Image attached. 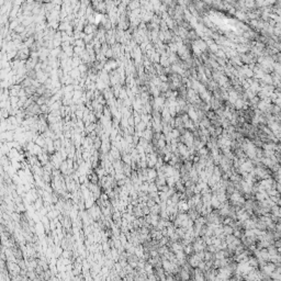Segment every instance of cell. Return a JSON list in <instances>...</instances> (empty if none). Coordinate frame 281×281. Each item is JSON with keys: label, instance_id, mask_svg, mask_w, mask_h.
Segmentation results:
<instances>
[{"label": "cell", "instance_id": "cell-1", "mask_svg": "<svg viewBox=\"0 0 281 281\" xmlns=\"http://www.w3.org/2000/svg\"><path fill=\"white\" fill-rule=\"evenodd\" d=\"M241 4L245 8H253L255 6V0H241Z\"/></svg>", "mask_w": 281, "mask_h": 281}, {"label": "cell", "instance_id": "cell-3", "mask_svg": "<svg viewBox=\"0 0 281 281\" xmlns=\"http://www.w3.org/2000/svg\"><path fill=\"white\" fill-rule=\"evenodd\" d=\"M227 1H234V0H227Z\"/></svg>", "mask_w": 281, "mask_h": 281}, {"label": "cell", "instance_id": "cell-2", "mask_svg": "<svg viewBox=\"0 0 281 281\" xmlns=\"http://www.w3.org/2000/svg\"><path fill=\"white\" fill-rule=\"evenodd\" d=\"M236 17H238L239 19H245L246 15L244 13H242V12H237V13H236Z\"/></svg>", "mask_w": 281, "mask_h": 281}]
</instances>
